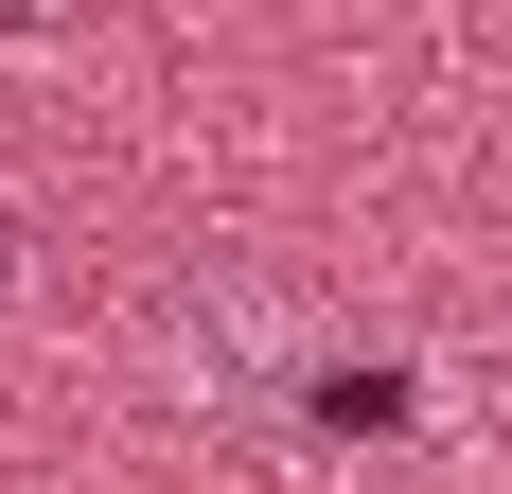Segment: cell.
<instances>
[{"label":"cell","mask_w":512,"mask_h":494,"mask_svg":"<svg viewBox=\"0 0 512 494\" xmlns=\"http://www.w3.org/2000/svg\"><path fill=\"white\" fill-rule=\"evenodd\" d=\"M36 18H53V0H0V36H36Z\"/></svg>","instance_id":"2"},{"label":"cell","mask_w":512,"mask_h":494,"mask_svg":"<svg viewBox=\"0 0 512 494\" xmlns=\"http://www.w3.org/2000/svg\"><path fill=\"white\" fill-rule=\"evenodd\" d=\"M318 424H336V442H389V424H407V371H389V353H371V371H318Z\"/></svg>","instance_id":"1"},{"label":"cell","mask_w":512,"mask_h":494,"mask_svg":"<svg viewBox=\"0 0 512 494\" xmlns=\"http://www.w3.org/2000/svg\"><path fill=\"white\" fill-rule=\"evenodd\" d=\"M0 300H18V230H0Z\"/></svg>","instance_id":"3"}]
</instances>
